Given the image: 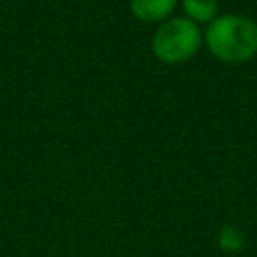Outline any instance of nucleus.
Returning <instances> with one entry per match:
<instances>
[{
	"label": "nucleus",
	"instance_id": "1",
	"mask_svg": "<svg viewBox=\"0 0 257 257\" xmlns=\"http://www.w3.org/2000/svg\"><path fill=\"white\" fill-rule=\"evenodd\" d=\"M203 44L219 62H249L257 56V22L243 14H217L203 32Z\"/></svg>",
	"mask_w": 257,
	"mask_h": 257
},
{
	"label": "nucleus",
	"instance_id": "2",
	"mask_svg": "<svg viewBox=\"0 0 257 257\" xmlns=\"http://www.w3.org/2000/svg\"><path fill=\"white\" fill-rule=\"evenodd\" d=\"M203 46L201 26L185 16H173L157 26L151 38V50L165 64H183Z\"/></svg>",
	"mask_w": 257,
	"mask_h": 257
},
{
	"label": "nucleus",
	"instance_id": "3",
	"mask_svg": "<svg viewBox=\"0 0 257 257\" xmlns=\"http://www.w3.org/2000/svg\"><path fill=\"white\" fill-rule=\"evenodd\" d=\"M179 0H128L131 14L145 24H161L171 18Z\"/></svg>",
	"mask_w": 257,
	"mask_h": 257
},
{
	"label": "nucleus",
	"instance_id": "4",
	"mask_svg": "<svg viewBox=\"0 0 257 257\" xmlns=\"http://www.w3.org/2000/svg\"><path fill=\"white\" fill-rule=\"evenodd\" d=\"M183 8V16L193 20L195 24H209L213 18H217L219 0H179Z\"/></svg>",
	"mask_w": 257,
	"mask_h": 257
},
{
	"label": "nucleus",
	"instance_id": "5",
	"mask_svg": "<svg viewBox=\"0 0 257 257\" xmlns=\"http://www.w3.org/2000/svg\"><path fill=\"white\" fill-rule=\"evenodd\" d=\"M217 243L225 253H239L245 247V235L237 225L225 223L217 233Z\"/></svg>",
	"mask_w": 257,
	"mask_h": 257
}]
</instances>
